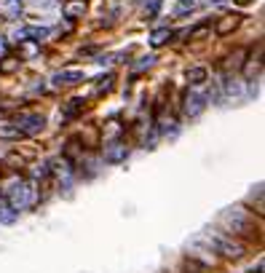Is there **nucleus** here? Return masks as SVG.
<instances>
[{"mask_svg": "<svg viewBox=\"0 0 265 273\" xmlns=\"http://www.w3.org/2000/svg\"><path fill=\"white\" fill-rule=\"evenodd\" d=\"M239 22H241L239 14H225L222 22L217 24V35H228L230 30H236V27H239Z\"/></svg>", "mask_w": 265, "mask_h": 273, "instance_id": "nucleus-7", "label": "nucleus"}, {"mask_svg": "<svg viewBox=\"0 0 265 273\" xmlns=\"http://www.w3.org/2000/svg\"><path fill=\"white\" fill-rule=\"evenodd\" d=\"M3 11L8 16H19L22 11V0H3Z\"/></svg>", "mask_w": 265, "mask_h": 273, "instance_id": "nucleus-13", "label": "nucleus"}, {"mask_svg": "<svg viewBox=\"0 0 265 273\" xmlns=\"http://www.w3.org/2000/svg\"><path fill=\"white\" fill-rule=\"evenodd\" d=\"M209 244H214V247H217L222 254H228V257H239V254H241V247H239V244H233V241H228V238L209 236Z\"/></svg>", "mask_w": 265, "mask_h": 273, "instance_id": "nucleus-6", "label": "nucleus"}, {"mask_svg": "<svg viewBox=\"0 0 265 273\" xmlns=\"http://www.w3.org/2000/svg\"><path fill=\"white\" fill-rule=\"evenodd\" d=\"M16 67H19V59H16V56H3V59H0V72H3V75L14 72Z\"/></svg>", "mask_w": 265, "mask_h": 273, "instance_id": "nucleus-10", "label": "nucleus"}, {"mask_svg": "<svg viewBox=\"0 0 265 273\" xmlns=\"http://www.w3.org/2000/svg\"><path fill=\"white\" fill-rule=\"evenodd\" d=\"M172 35H174V32L169 30V27H161V30H155L153 35H150V46H153V48H161L163 43L172 41Z\"/></svg>", "mask_w": 265, "mask_h": 273, "instance_id": "nucleus-8", "label": "nucleus"}, {"mask_svg": "<svg viewBox=\"0 0 265 273\" xmlns=\"http://www.w3.org/2000/svg\"><path fill=\"white\" fill-rule=\"evenodd\" d=\"M8 204L5 201H0V223H11V220H14V212H8Z\"/></svg>", "mask_w": 265, "mask_h": 273, "instance_id": "nucleus-15", "label": "nucleus"}, {"mask_svg": "<svg viewBox=\"0 0 265 273\" xmlns=\"http://www.w3.org/2000/svg\"><path fill=\"white\" fill-rule=\"evenodd\" d=\"M126 156H129V150H126V145H121V142H110V145L105 147V161L107 163H121V161H126Z\"/></svg>", "mask_w": 265, "mask_h": 273, "instance_id": "nucleus-5", "label": "nucleus"}, {"mask_svg": "<svg viewBox=\"0 0 265 273\" xmlns=\"http://www.w3.org/2000/svg\"><path fill=\"white\" fill-rule=\"evenodd\" d=\"M43 123H46V118L41 113H22V115H16L14 129L19 134H38L43 129Z\"/></svg>", "mask_w": 265, "mask_h": 273, "instance_id": "nucleus-1", "label": "nucleus"}, {"mask_svg": "<svg viewBox=\"0 0 265 273\" xmlns=\"http://www.w3.org/2000/svg\"><path fill=\"white\" fill-rule=\"evenodd\" d=\"M220 220H222L225 225H230V230H246L249 228V220H246V214L241 212V209H225L222 214H220Z\"/></svg>", "mask_w": 265, "mask_h": 273, "instance_id": "nucleus-3", "label": "nucleus"}, {"mask_svg": "<svg viewBox=\"0 0 265 273\" xmlns=\"http://www.w3.org/2000/svg\"><path fill=\"white\" fill-rule=\"evenodd\" d=\"M158 8H161V0H148V3H145V16L153 19V16L158 14Z\"/></svg>", "mask_w": 265, "mask_h": 273, "instance_id": "nucleus-14", "label": "nucleus"}, {"mask_svg": "<svg viewBox=\"0 0 265 273\" xmlns=\"http://www.w3.org/2000/svg\"><path fill=\"white\" fill-rule=\"evenodd\" d=\"M188 78H190V83H196V86H201V83L206 81V70H204V67H193V70L188 72Z\"/></svg>", "mask_w": 265, "mask_h": 273, "instance_id": "nucleus-12", "label": "nucleus"}, {"mask_svg": "<svg viewBox=\"0 0 265 273\" xmlns=\"http://www.w3.org/2000/svg\"><path fill=\"white\" fill-rule=\"evenodd\" d=\"M83 11H86V0H67L65 3V16H70V19H75Z\"/></svg>", "mask_w": 265, "mask_h": 273, "instance_id": "nucleus-9", "label": "nucleus"}, {"mask_svg": "<svg viewBox=\"0 0 265 273\" xmlns=\"http://www.w3.org/2000/svg\"><path fill=\"white\" fill-rule=\"evenodd\" d=\"M51 81H54L56 89H62V86H75V83L86 81V75H83L81 70H62V72H56Z\"/></svg>", "mask_w": 265, "mask_h": 273, "instance_id": "nucleus-4", "label": "nucleus"}, {"mask_svg": "<svg viewBox=\"0 0 265 273\" xmlns=\"http://www.w3.org/2000/svg\"><path fill=\"white\" fill-rule=\"evenodd\" d=\"M204 107H206V96L204 94H199V91H188V94H185L182 113L188 118H199L201 113H204Z\"/></svg>", "mask_w": 265, "mask_h": 273, "instance_id": "nucleus-2", "label": "nucleus"}, {"mask_svg": "<svg viewBox=\"0 0 265 273\" xmlns=\"http://www.w3.org/2000/svg\"><path fill=\"white\" fill-rule=\"evenodd\" d=\"M196 3H199V0H179L177 8H174V16H185L188 11H193V8H196Z\"/></svg>", "mask_w": 265, "mask_h": 273, "instance_id": "nucleus-11", "label": "nucleus"}]
</instances>
